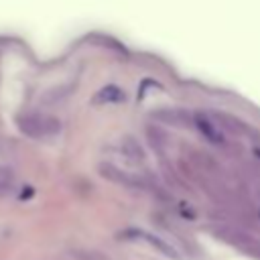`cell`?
I'll return each instance as SVG.
<instances>
[{
	"mask_svg": "<svg viewBox=\"0 0 260 260\" xmlns=\"http://www.w3.org/2000/svg\"><path fill=\"white\" fill-rule=\"evenodd\" d=\"M18 128L22 134L30 138H51L59 132L61 124L53 116H47L43 112H26L18 118Z\"/></svg>",
	"mask_w": 260,
	"mask_h": 260,
	"instance_id": "obj_1",
	"label": "cell"
},
{
	"mask_svg": "<svg viewBox=\"0 0 260 260\" xmlns=\"http://www.w3.org/2000/svg\"><path fill=\"white\" fill-rule=\"evenodd\" d=\"M124 238L142 240V242H146L150 248H154L156 252H160V254H165V256H169V258H173V260H179V258H181L179 252L175 250V246L169 244L165 238H160V236H156V234H150V232H144V230H126V232H124Z\"/></svg>",
	"mask_w": 260,
	"mask_h": 260,
	"instance_id": "obj_2",
	"label": "cell"
},
{
	"mask_svg": "<svg viewBox=\"0 0 260 260\" xmlns=\"http://www.w3.org/2000/svg\"><path fill=\"white\" fill-rule=\"evenodd\" d=\"M195 124H197L199 132H201L209 142H213V144H223V142H225V140H223V132H221V128H219L211 118L197 114V116H195Z\"/></svg>",
	"mask_w": 260,
	"mask_h": 260,
	"instance_id": "obj_3",
	"label": "cell"
},
{
	"mask_svg": "<svg viewBox=\"0 0 260 260\" xmlns=\"http://www.w3.org/2000/svg\"><path fill=\"white\" fill-rule=\"evenodd\" d=\"M102 175L108 177V179H112V181H116V183H120V185H124V187H132V189H140V187H142V183H140L136 177L128 175L126 171H122V169H118V167H114V165L102 167Z\"/></svg>",
	"mask_w": 260,
	"mask_h": 260,
	"instance_id": "obj_4",
	"label": "cell"
},
{
	"mask_svg": "<svg viewBox=\"0 0 260 260\" xmlns=\"http://www.w3.org/2000/svg\"><path fill=\"white\" fill-rule=\"evenodd\" d=\"M124 98H126L124 89H120V87L114 85V83L102 87V89L95 93V102H98V104H120V102H124Z\"/></svg>",
	"mask_w": 260,
	"mask_h": 260,
	"instance_id": "obj_5",
	"label": "cell"
}]
</instances>
